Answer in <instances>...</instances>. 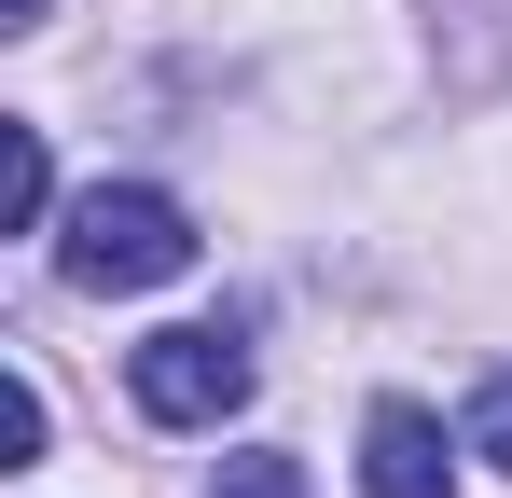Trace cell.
Returning <instances> with one entry per match:
<instances>
[{
  "label": "cell",
  "mask_w": 512,
  "mask_h": 498,
  "mask_svg": "<svg viewBox=\"0 0 512 498\" xmlns=\"http://www.w3.org/2000/svg\"><path fill=\"white\" fill-rule=\"evenodd\" d=\"M125 402L153 415V429H222V415L250 402V346H236V332H208V319L139 332V346H125Z\"/></svg>",
  "instance_id": "cell-2"
},
{
  "label": "cell",
  "mask_w": 512,
  "mask_h": 498,
  "mask_svg": "<svg viewBox=\"0 0 512 498\" xmlns=\"http://www.w3.org/2000/svg\"><path fill=\"white\" fill-rule=\"evenodd\" d=\"M208 498H305V471H291V457H236Z\"/></svg>",
  "instance_id": "cell-7"
},
{
  "label": "cell",
  "mask_w": 512,
  "mask_h": 498,
  "mask_svg": "<svg viewBox=\"0 0 512 498\" xmlns=\"http://www.w3.org/2000/svg\"><path fill=\"white\" fill-rule=\"evenodd\" d=\"M42 429H56V402H42V374H14V388H0V443H14V471L42 457Z\"/></svg>",
  "instance_id": "cell-5"
},
{
  "label": "cell",
  "mask_w": 512,
  "mask_h": 498,
  "mask_svg": "<svg viewBox=\"0 0 512 498\" xmlns=\"http://www.w3.org/2000/svg\"><path fill=\"white\" fill-rule=\"evenodd\" d=\"M360 498H457V457H443V415L429 402L360 415Z\"/></svg>",
  "instance_id": "cell-3"
},
{
  "label": "cell",
  "mask_w": 512,
  "mask_h": 498,
  "mask_svg": "<svg viewBox=\"0 0 512 498\" xmlns=\"http://www.w3.org/2000/svg\"><path fill=\"white\" fill-rule=\"evenodd\" d=\"M56 263H70V291H167L180 263H194V222H180V194H153V180H97L84 208H70V236H56Z\"/></svg>",
  "instance_id": "cell-1"
},
{
  "label": "cell",
  "mask_w": 512,
  "mask_h": 498,
  "mask_svg": "<svg viewBox=\"0 0 512 498\" xmlns=\"http://www.w3.org/2000/svg\"><path fill=\"white\" fill-rule=\"evenodd\" d=\"M471 457H485V471H512V360L485 374V402H471Z\"/></svg>",
  "instance_id": "cell-6"
},
{
  "label": "cell",
  "mask_w": 512,
  "mask_h": 498,
  "mask_svg": "<svg viewBox=\"0 0 512 498\" xmlns=\"http://www.w3.org/2000/svg\"><path fill=\"white\" fill-rule=\"evenodd\" d=\"M0 222H14V236H42V222H56V153H42V125H14V166H0Z\"/></svg>",
  "instance_id": "cell-4"
},
{
  "label": "cell",
  "mask_w": 512,
  "mask_h": 498,
  "mask_svg": "<svg viewBox=\"0 0 512 498\" xmlns=\"http://www.w3.org/2000/svg\"><path fill=\"white\" fill-rule=\"evenodd\" d=\"M0 28H42V0H0Z\"/></svg>",
  "instance_id": "cell-8"
}]
</instances>
